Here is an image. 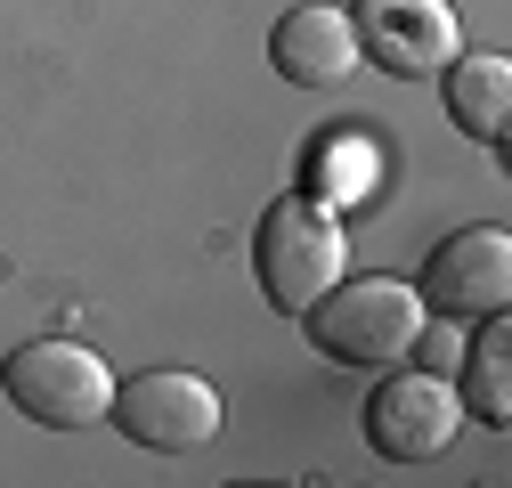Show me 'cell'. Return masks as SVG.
<instances>
[{
    "instance_id": "obj_5",
    "label": "cell",
    "mask_w": 512,
    "mask_h": 488,
    "mask_svg": "<svg viewBox=\"0 0 512 488\" xmlns=\"http://www.w3.org/2000/svg\"><path fill=\"white\" fill-rule=\"evenodd\" d=\"M456 432H464V399H456L447 375H431V366H399V375L366 399V440L391 464H431V456L456 448Z\"/></svg>"
},
{
    "instance_id": "obj_8",
    "label": "cell",
    "mask_w": 512,
    "mask_h": 488,
    "mask_svg": "<svg viewBox=\"0 0 512 488\" xmlns=\"http://www.w3.org/2000/svg\"><path fill=\"white\" fill-rule=\"evenodd\" d=\"M269 66H277L293 90H334V82H350V66H358L350 9H334V0H301V9H285L277 33H269Z\"/></svg>"
},
{
    "instance_id": "obj_7",
    "label": "cell",
    "mask_w": 512,
    "mask_h": 488,
    "mask_svg": "<svg viewBox=\"0 0 512 488\" xmlns=\"http://www.w3.org/2000/svg\"><path fill=\"white\" fill-rule=\"evenodd\" d=\"M423 310H447V318H488L512 301V236L504 228H456L423 261Z\"/></svg>"
},
{
    "instance_id": "obj_10",
    "label": "cell",
    "mask_w": 512,
    "mask_h": 488,
    "mask_svg": "<svg viewBox=\"0 0 512 488\" xmlns=\"http://www.w3.org/2000/svg\"><path fill=\"white\" fill-rule=\"evenodd\" d=\"M464 415L472 423H488V432H504L512 423V326H504V310H488V326L472 334V350H464Z\"/></svg>"
},
{
    "instance_id": "obj_9",
    "label": "cell",
    "mask_w": 512,
    "mask_h": 488,
    "mask_svg": "<svg viewBox=\"0 0 512 488\" xmlns=\"http://www.w3.org/2000/svg\"><path fill=\"white\" fill-rule=\"evenodd\" d=\"M439 90H447V122H456L464 139H480V147H504V131H512V66L504 57H447L439 66Z\"/></svg>"
},
{
    "instance_id": "obj_3",
    "label": "cell",
    "mask_w": 512,
    "mask_h": 488,
    "mask_svg": "<svg viewBox=\"0 0 512 488\" xmlns=\"http://www.w3.org/2000/svg\"><path fill=\"white\" fill-rule=\"evenodd\" d=\"M252 269H261V293L277 310L301 318L309 301L350 269V236L317 196H277L261 212V228H252Z\"/></svg>"
},
{
    "instance_id": "obj_11",
    "label": "cell",
    "mask_w": 512,
    "mask_h": 488,
    "mask_svg": "<svg viewBox=\"0 0 512 488\" xmlns=\"http://www.w3.org/2000/svg\"><path fill=\"white\" fill-rule=\"evenodd\" d=\"M407 358L415 366H431V375H456V366H464V326H415V342H407Z\"/></svg>"
},
{
    "instance_id": "obj_2",
    "label": "cell",
    "mask_w": 512,
    "mask_h": 488,
    "mask_svg": "<svg viewBox=\"0 0 512 488\" xmlns=\"http://www.w3.org/2000/svg\"><path fill=\"white\" fill-rule=\"evenodd\" d=\"M0 391H9V407L25 423H41V432H90L114 407V366L90 342L41 334V342H17L0 358Z\"/></svg>"
},
{
    "instance_id": "obj_6",
    "label": "cell",
    "mask_w": 512,
    "mask_h": 488,
    "mask_svg": "<svg viewBox=\"0 0 512 488\" xmlns=\"http://www.w3.org/2000/svg\"><path fill=\"white\" fill-rule=\"evenodd\" d=\"M358 57H374L382 74H439L464 49V25L447 0H350Z\"/></svg>"
},
{
    "instance_id": "obj_1",
    "label": "cell",
    "mask_w": 512,
    "mask_h": 488,
    "mask_svg": "<svg viewBox=\"0 0 512 488\" xmlns=\"http://www.w3.org/2000/svg\"><path fill=\"white\" fill-rule=\"evenodd\" d=\"M301 318H309V342L326 358H342V366H399L431 310H423V293L407 277H350L342 269Z\"/></svg>"
},
{
    "instance_id": "obj_4",
    "label": "cell",
    "mask_w": 512,
    "mask_h": 488,
    "mask_svg": "<svg viewBox=\"0 0 512 488\" xmlns=\"http://www.w3.org/2000/svg\"><path fill=\"white\" fill-rule=\"evenodd\" d=\"M106 415L122 423V440H131V448L187 456V448H204L220 432V391L204 375H187V366H155V375L114 383V407Z\"/></svg>"
}]
</instances>
